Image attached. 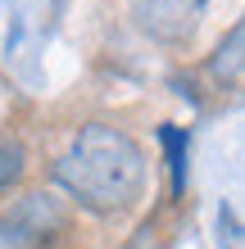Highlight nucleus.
<instances>
[{"label": "nucleus", "mask_w": 245, "mask_h": 249, "mask_svg": "<svg viewBox=\"0 0 245 249\" xmlns=\"http://www.w3.org/2000/svg\"><path fill=\"white\" fill-rule=\"evenodd\" d=\"M55 181L91 213H123L146 190V150L123 127H86L55 159Z\"/></svg>", "instance_id": "obj_1"}, {"label": "nucleus", "mask_w": 245, "mask_h": 249, "mask_svg": "<svg viewBox=\"0 0 245 249\" xmlns=\"http://www.w3.org/2000/svg\"><path fill=\"white\" fill-rule=\"evenodd\" d=\"M27 231L14 222V217H0V249H27Z\"/></svg>", "instance_id": "obj_5"}, {"label": "nucleus", "mask_w": 245, "mask_h": 249, "mask_svg": "<svg viewBox=\"0 0 245 249\" xmlns=\"http://www.w3.org/2000/svg\"><path fill=\"white\" fill-rule=\"evenodd\" d=\"M23 159H27V154H23L19 141H0V195L23 177Z\"/></svg>", "instance_id": "obj_3"}, {"label": "nucleus", "mask_w": 245, "mask_h": 249, "mask_svg": "<svg viewBox=\"0 0 245 249\" xmlns=\"http://www.w3.org/2000/svg\"><path fill=\"white\" fill-rule=\"evenodd\" d=\"M159 141L168 150V172H172V190L186 186V131L177 127H159Z\"/></svg>", "instance_id": "obj_2"}, {"label": "nucleus", "mask_w": 245, "mask_h": 249, "mask_svg": "<svg viewBox=\"0 0 245 249\" xmlns=\"http://www.w3.org/2000/svg\"><path fill=\"white\" fill-rule=\"evenodd\" d=\"M241 41H245V32H241V27H232V32H227V50L218 46V59H213V72H218V68L227 64L223 82H236V72H241Z\"/></svg>", "instance_id": "obj_4"}]
</instances>
